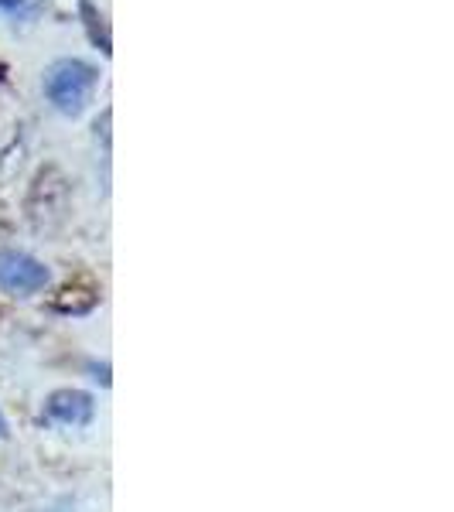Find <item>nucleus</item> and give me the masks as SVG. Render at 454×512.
<instances>
[{"label": "nucleus", "instance_id": "f257e3e1", "mask_svg": "<svg viewBox=\"0 0 454 512\" xmlns=\"http://www.w3.org/2000/svg\"><path fill=\"white\" fill-rule=\"evenodd\" d=\"M41 86H45V96L55 110L65 113V117H79L96 89V69L82 59H59L48 65Z\"/></svg>", "mask_w": 454, "mask_h": 512}, {"label": "nucleus", "instance_id": "7ed1b4c3", "mask_svg": "<svg viewBox=\"0 0 454 512\" xmlns=\"http://www.w3.org/2000/svg\"><path fill=\"white\" fill-rule=\"evenodd\" d=\"M45 420L65 427H82L93 420V396L82 390H59L48 396L45 403Z\"/></svg>", "mask_w": 454, "mask_h": 512}, {"label": "nucleus", "instance_id": "f03ea898", "mask_svg": "<svg viewBox=\"0 0 454 512\" xmlns=\"http://www.w3.org/2000/svg\"><path fill=\"white\" fill-rule=\"evenodd\" d=\"M48 284V267L21 250H0V287L7 294H38Z\"/></svg>", "mask_w": 454, "mask_h": 512}, {"label": "nucleus", "instance_id": "39448f33", "mask_svg": "<svg viewBox=\"0 0 454 512\" xmlns=\"http://www.w3.org/2000/svg\"><path fill=\"white\" fill-rule=\"evenodd\" d=\"M7 434V424H4V417H0V437H4Z\"/></svg>", "mask_w": 454, "mask_h": 512}, {"label": "nucleus", "instance_id": "20e7f679", "mask_svg": "<svg viewBox=\"0 0 454 512\" xmlns=\"http://www.w3.org/2000/svg\"><path fill=\"white\" fill-rule=\"evenodd\" d=\"M0 11L14 14V18H28V14L35 11V4H31V0H0Z\"/></svg>", "mask_w": 454, "mask_h": 512}, {"label": "nucleus", "instance_id": "423d86ee", "mask_svg": "<svg viewBox=\"0 0 454 512\" xmlns=\"http://www.w3.org/2000/svg\"><path fill=\"white\" fill-rule=\"evenodd\" d=\"M59 512H65V509H59Z\"/></svg>", "mask_w": 454, "mask_h": 512}]
</instances>
